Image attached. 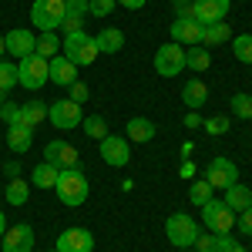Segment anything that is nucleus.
<instances>
[{
    "mask_svg": "<svg viewBox=\"0 0 252 252\" xmlns=\"http://www.w3.org/2000/svg\"><path fill=\"white\" fill-rule=\"evenodd\" d=\"M0 118L7 121V128H10V125H20V104H10V101H3V104H0Z\"/></svg>",
    "mask_w": 252,
    "mask_h": 252,
    "instance_id": "36",
    "label": "nucleus"
},
{
    "mask_svg": "<svg viewBox=\"0 0 252 252\" xmlns=\"http://www.w3.org/2000/svg\"><path fill=\"white\" fill-rule=\"evenodd\" d=\"M3 54H7V44H3V37H0V61H3Z\"/></svg>",
    "mask_w": 252,
    "mask_h": 252,
    "instance_id": "49",
    "label": "nucleus"
},
{
    "mask_svg": "<svg viewBox=\"0 0 252 252\" xmlns=\"http://www.w3.org/2000/svg\"><path fill=\"white\" fill-rule=\"evenodd\" d=\"M3 44H7V54H14V58H20V61L37 51V37H34L31 31H24V27H14L10 34H3Z\"/></svg>",
    "mask_w": 252,
    "mask_h": 252,
    "instance_id": "16",
    "label": "nucleus"
},
{
    "mask_svg": "<svg viewBox=\"0 0 252 252\" xmlns=\"http://www.w3.org/2000/svg\"><path fill=\"white\" fill-rule=\"evenodd\" d=\"M44 161L47 165H54V168H81V155H78V148L74 145H67V141H51L47 148H44Z\"/></svg>",
    "mask_w": 252,
    "mask_h": 252,
    "instance_id": "9",
    "label": "nucleus"
},
{
    "mask_svg": "<svg viewBox=\"0 0 252 252\" xmlns=\"http://www.w3.org/2000/svg\"><path fill=\"white\" fill-rule=\"evenodd\" d=\"M17 64H10V61H0V91L7 94L10 88H17Z\"/></svg>",
    "mask_w": 252,
    "mask_h": 252,
    "instance_id": "30",
    "label": "nucleus"
},
{
    "mask_svg": "<svg viewBox=\"0 0 252 252\" xmlns=\"http://www.w3.org/2000/svg\"><path fill=\"white\" fill-rule=\"evenodd\" d=\"M232 7V0H192V17L198 24H215V20H225Z\"/></svg>",
    "mask_w": 252,
    "mask_h": 252,
    "instance_id": "14",
    "label": "nucleus"
},
{
    "mask_svg": "<svg viewBox=\"0 0 252 252\" xmlns=\"http://www.w3.org/2000/svg\"><path fill=\"white\" fill-rule=\"evenodd\" d=\"M182 252H195V249H182Z\"/></svg>",
    "mask_w": 252,
    "mask_h": 252,
    "instance_id": "51",
    "label": "nucleus"
},
{
    "mask_svg": "<svg viewBox=\"0 0 252 252\" xmlns=\"http://www.w3.org/2000/svg\"><path fill=\"white\" fill-rule=\"evenodd\" d=\"M71 101H78V104L88 101V84H84V81H74V84H71Z\"/></svg>",
    "mask_w": 252,
    "mask_h": 252,
    "instance_id": "40",
    "label": "nucleus"
},
{
    "mask_svg": "<svg viewBox=\"0 0 252 252\" xmlns=\"http://www.w3.org/2000/svg\"><path fill=\"white\" fill-rule=\"evenodd\" d=\"M202 125H205V131H209V135H225L232 121H229L225 115H215V118H209V121H202Z\"/></svg>",
    "mask_w": 252,
    "mask_h": 252,
    "instance_id": "34",
    "label": "nucleus"
},
{
    "mask_svg": "<svg viewBox=\"0 0 252 252\" xmlns=\"http://www.w3.org/2000/svg\"><path fill=\"white\" fill-rule=\"evenodd\" d=\"M47 81H54L61 88H71V84L78 81V67L64 58V54H58V58L47 61Z\"/></svg>",
    "mask_w": 252,
    "mask_h": 252,
    "instance_id": "17",
    "label": "nucleus"
},
{
    "mask_svg": "<svg viewBox=\"0 0 252 252\" xmlns=\"http://www.w3.org/2000/svg\"><path fill=\"white\" fill-rule=\"evenodd\" d=\"M232 54H235V61L252 64V34H242V37L232 40Z\"/></svg>",
    "mask_w": 252,
    "mask_h": 252,
    "instance_id": "32",
    "label": "nucleus"
},
{
    "mask_svg": "<svg viewBox=\"0 0 252 252\" xmlns=\"http://www.w3.org/2000/svg\"><path fill=\"white\" fill-rule=\"evenodd\" d=\"M0 168H3L7 178H17V175H20V161H7V165H0Z\"/></svg>",
    "mask_w": 252,
    "mask_h": 252,
    "instance_id": "44",
    "label": "nucleus"
},
{
    "mask_svg": "<svg viewBox=\"0 0 252 252\" xmlns=\"http://www.w3.org/2000/svg\"><path fill=\"white\" fill-rule=\"evenodd\" d=\"M202 222H205V229L212 235H225V232H232V225H235V212L222 198H209L202 205Z\"/></svg>",
    "mask_w": 252,
    "mask_h": 252,
    "instance_id": "5",
    "label": "nucleus"
},
{
    "mask_svg": "<svg viewBox=\"0 0 252 252\" xmlns=\"http://www.w3.org/2000/svg\"><path fill=\"white\" fill-rule=\"evenodd\" d=\"M7 145H10V152L27 155L31 145H34V128H27V125H10V128H7Z\"/></svg>",
    "mask_w": 252,
    "mask_h": 252,
    "instance_id": "19",
    "label": "nucleus"
},
{
    "mask_svg": "<svg viewBox=\"0 0 252 252\" xmlns=\"http://www.w3.org/2000/svg\"><path fill=\"white\" fill-rule=\"evenodd\" d=\"M54 252H94V235L88 229H67L58 235Z\"/></svg>",
    "mask_w": 252,
    "mask_h": 252,
    "instance_id": "13",
    "label": "nucleus"
},
{
    "mask_svg": "<svg viewBox=\"0 0 252 252\" xmlns=\"http://www.w3.org/2000/svg\"><path fill=\"white\" fill-rule=\"evenodd\" d=\"M61 27H64V31H67V34H78L81 27H84V17H78V14H67V17H64V24H61Z\"/></svg>",
    "mask_w": 252,
    "mask_h": 252,
    "instance_id": "39",
    "label": "nucleus"
},
{
    "mask_svg": "<svg viewBox=\"0 0 252 252\" xmlns=\"http://www.w3.org/2000/svg\"><path fill=\"white\" fill-rule=\"evenodd\" d=\"M54 192L64 205H71V209H78L88 202V178L81 168H64L58 172V185H54Z\"/></svg>",
    "mask_w": 252,
    "mask_h": 252,
    "instance_id": "1",
    "label": "nucleus"
},
{
    "mask_svg": "<svg viewBox=\"0 0 252 252\" xmlns=\"http://www.w3.org/2000/svg\"><path fill=\"white\" fill-rule=\"evenodd\" d=\"M205 182H209L212 189H229L232 182H239L235 161H229V158H212V161L205 165Z\"/></svg>",
    "mask_w": 252,
    "mask_h": 252,
    "instance_id": "11",
    "label": "nucleus"
},
{
    "mask_svg": "<svg viewBox=\"0 0 252 252\" xmlns=\"http://www.w3.org/2000/svg\"><path fill=\"white\" fill-rule=\"evenodd\" d=\"M165 235H168V242H172L175 249H192L195 239H198V225H195L192 215L175 212V215H168V222H165Z\"/></svg>",
    "mask_w": 252,
    "mask_h": 252,
    "instance_id": "4",
    "label": "nucleus"
},
{
    "mask_svg": "<svg viewBox=\"0 0 252 252\" xmlns=\"http://www.w3.org/2000/svg\"><path fill=\"white\" fill-rule=\"evenodd\" d=\"M61 54L71 61L74 67H88V64H94V58L101 51H97L94 37H88L84 31H78V34H67V37L61 40Z\"/></svg>",
    "mask_w": 252,
    "mask_h": 252,
    "instance_id": "2",
    "label": "nucleus"
},
{
    "mask_svg": "<svg viewBox=\"0 0 252 252\" xmlns=\"http://www.w3.org/2000/svg\"><path fill=\"white\" fill-rule=\"evenodd\" d=\"M44 118H47V104H44V101H27V104H20V125L37 128Z\"/></svg>",
    "mask_w": 252,
    "mask_h": 252,
    "instance_id": "24",
    "label": "nucleus"
},
{
    "mask_svg": "<svg viewBox=\"0 0 252 252\" xmlns=\"http://www.w3.org/2000/svg\"><path fill=\"white\" fill-rule=\"evenodd\" d=\"M115 3H121V7H128V10H141L148 0H115Z\"/></svg>",
    "mask_w": 252,
    "mask_h": 252,
    "instance_id": "46",
    "label": "nucleus"
},
{
    "mask_svg": "<svg viewBox=\"0 0 252 252\" xmlns=\"http://www.w3.org/2000/svg\"><path fill=\"white\" fill-rule=\"evenodd\" d=\"M3 232H7V219H3V212H0V239H3Z\"/></svg>",
    "mask_w": 252,
    "mask_h": 252,
    "instance_id": "48",
    "label": "nucleus"
},
{
    "mask_svg": "<svg viewBox=\"0 0 252 252\" xmlns=\"http://www.w3.org/2000/svg\"><path fill=\"white\" fill-rule=\"evenodd\" d=\"M209 64H212L209 47L195 44V47H189V51H185V67H192V71H209Z\"/></svg>",
    "mask_w": 252,
    "mask_h": 252,
    "instance_id": "27",
    "label": "nucleus"
},
{
    "mask_svg": "<svg viewBox=\"0 0 252 252\" xmlns=\"http://www.w3.org/2000/svg\"><path fill=\"white\" fill-rule=\"evenodd\" d=\"M7 202H10V205H27V198H31V185H27V182H24V178H10V182H7Z\"/></svg>",
    "mask_w": 252,
    "mask_h": 252,
    "instance_id": "26",
    "label": "nucleus"
},
{
    "mask_svg": "<svg viewBox=\"0 0 252 252\" xmlns=\"http://www.w3.org/2000/svg\"><path fill=\"white\" fill-rule=\"evenodd\" d=\"M239 229H242V235H252V209L239 212Z\"/></svg>",
    "mask_w": 252,
    "mask_h": 252,
    "instance_id": "42",
    "label": "nucleus"
},
{
    "mask_svg": "<svg viewBox=\"0 0 252 252\" xmlns=\"http://www.w3.org/2000/svg\"><path fill=\"white\" fill-rule=\"evenodd\" d=\"M155 121L152 118H131L128 121V128H125V138L128 141H135V145H145V141H152L155 138Z\"/></svg>",
    "mask_w": 252,
    "mask_h": 252,
    "instance_id": "20",
    "label": "nucleus"
},
{
    "mask_svg": "<svg viewBox=\"0 0 252 252\" xmlns=\"http://www.w3.org/2000/svg\"><path fill=\"white\" fill-rule=\"evenodd\" d=\"M115 10V0H88V14H94V17H108Z\"/></svg>",
    "mask_w": 252,
    "mask_h": 252,
    "instance_id": "37",
    "label": "nucleus"
},
{
    "mask_svg": "<svg viewBox=\"0 0 252 252\" xmlns=\"http://www.w3.org/2000/svg\"><path fill=\"white\" fill-rule=\"evenodd\" d=\"M47 121L54 125V128H81V104L78 101H71V97H64V101H54L51 108H47Z\"/></svg>",
    "mask_w": 252,
    "mask_h": 252,
    "instance_id": "8",
    "label": "nucleus"
},
{
    "mask_svg": "<svg viewBox=\"0 0 252 252\" xmlns=\"http://www.w3.org/2000/svg\"><path fill=\"white\" fill-rule=\"evenodd\" d=\"M215 239H219V235H202V232H198V239H195L192 249L195 252H215Z\"/></svg>",
    "mask_w": 252,
    "mask_h": 252,
    "instance_id": "38",
    "label": "nucleus"
},
{
    "mask_svg": "<svg viewBox=\"0 0 252 252\" xmlns=\"http://www.w3.org/2000/svg\"><path fill=\"white\" fill-rule=\"evenodd\" d=\"M17 81L27 91H40L47 84V61L40 58V54H27L17 64Z\"/></svg>",
    "mask_w": 252,
    "mask_h": 252,
    "instance_id": "6",
    "label": "nucleus"
},
{
    "mask_svg": "<svg viewBox=\"0 0 252 252\" xmlns=\"http://www.w3.org/2000/svg\"><path fill=\"white\" fill-rule=\"evenodd\" d=\"M178 175H182L185 182H192V178H195V165H192V161H182V168H178Z\"/></svg>",
    "mask_w": 252,
    "mask_h": 252,
    "instance_id": "45",
    "label": "nucleus"
},
{
    "mask_svg": "<svg viewBox=\"0 0 252 252\" xmlns=\"http://www.w3.org/2000/svg\"><path fill=\"white\" fill-rule=\"evenodd\" d=\"M175 14L178 17H189L192 14V0H175Z\"/></svg>",
    "mask_w": 252,
    "mask_h": 252,
    "instance_id": "43",
    "label": "nucleus"
},
{
    "mask_svg": "<svg viewBox=\"0 0 252 252\" xmlns=\"http://www.w3.org/2000/svg\"><path fill=\"white\" fill-rule=\"evenodd\" d=\"M202 27H205V24H198L192 14H189V17H175L172 20V44H182V47L202 44Z\"/></svg>",
    "mask_w": 252,
    "mask_h": 252,
    "instance_id": "12",
    "label": "nucleus"
},
{
    "mask_svg": "<svg viewBox=\"0 0 252 252\" xmlns=\"http://www.w3.org/2000/svg\"><path fill=\"white\" fill-rule=\"evenodd\" d=\"M232 40V31L225 20H215V24H205L202 27V47H215V44H225Z\"/></svg>",
    "mask_w": 252,
    "mask_h": 252,
    "instance_id": "23",
    "label": "nucleus"
},
{
    "mask_svg": "<svg viewBox=\"0 0 252 252\" xmlns=\"http://www.w3.org/2000/svg\"><path fill=\"white\" fill-rule=\"evenodd\" d=\"M101 145V158L111 165V168H125L128 158H131V141L128 138H118V135H108L97 141Z\"/></svg>",
    "mask_w": 252,
    "mask_h": 252,
    "instance_id": "10",
    "label": "nucleus"
},
{
    "mask_svg": "<svg viewBox=\"0 0 252 252\" xmlns=\"http://www.w3.org/2000/svg\"><path fill=\"white\" fill-rule=\"evenodd\" d=\"M232 212H246L252 209V189L249 185H242V182H232L229 189H225V198H222Z\"/></svg>",
    "mask_w": 252,
    "mask_h": 252,
    "instance_id": "18",
    "label": "nucleus"
},
{
    "mask_svg": "<svg viewBox=\"0 0 252 252\" xmlns=\"http://www.w3.org/2000/svg\"><path fill=\"white\" fill-rule=\"evenodd\" d=\"M155 71L161 78H175V74H182L185 71V47L182 44H161L155 51Z\"/></svg>",
    "mask_w": 252,
    "mask_h": 252,
    "instance_id": "7",
    "label": "nucleus"
},
{
    "mask_svg": "<svg viewBox=\"0 0 252 252\" xmlns=\"http://www.w3.org/2000/svg\"><path fill=\"white\" fill-rule=\"evenodd\" d=\"M0 246H3V252H31L34 249V229H31L27 222H20V225H14V229L3 232Z\"/></svg>",
    "mask_w": 252,
    "mask_h": 252,
    "instance_id": "15",
    "label": "nucleus"
},
{
    "mask_svg": "<svg viewBox=\"0 0 252 252\" xmlns=\"http://www.w3.org/2000/svg\"><path fill=\"white\" fill-rule=\"evenodd\" d=\"M198 125H202L198 111H189V115H185V128H198Z\"/></svg>",
    "mask_w": 252,
    "mask_h": 252,
    "instance_id": "47",
    "label": "nucleus"
},
{
    "mask_svg": "<svg viewBox=\"0 0 252 252\" xmlns=\"http://www.w3.org/2000/svg\"><path fill=\"white\" fill-rule=\"evenodd\" d=\"M212 192L215 189L209 185V182H192V185H189V198H192V205H198V209L212 198Z\"/></svg>",
    "mask_w": 252,
    "mask_h": 252,
    "instance_id": "31",
    "label": "nucleus"
},
{
    "mask_svg": "<svg viewBox=\"0 0 252 252\" xmlns=\"http://www.w3.org/2000/svg\"><path fill=\"white\" fill-rule=\"evenodd\" d=\"M64 7H67V14H78V17L88 14V0H64Z\"/></svg>",
    "mask_w": 252,
    "mask_h": 252,
    "instance_id": "41",
    "label": "nucleus"
},
{
    "mask_svg": "<svg viewBox=\"0 0 252 252\" xmlns=\"http://www.w3.org/2000/svg\"><path fill=\"white\" fill-rule=\"evenodd\" d=\"M215 252H246V249H242V242H239V239H232V235L225 232V235H219V239H215Z\"/></svg>",
    "mask_w": 252,
    "mask_h": 252,
    "instance_id": "35",
    "label": "nucleus"
},
{
    "mask_svg": "<svg viewBox=\"0 0 252 252\" xmlns=\"http://www.w3.org/2000/svg\"><path fill=\"white\" fill-rule=\"evenodd\" d=\"M58 172H61V168L47 165V161H40L37 168L31 172V185H34V189H54V185H58Z\"/></svg>",
    "mask_w": 252,
    "mask_h": 252,
    "instance_id": "25",
    "label": "nucleus"
},
{
    "mask_svg": "<svg viewBox=\"0 0 252 252\" xmlns=\"http://www.w3.org/2000/svg\"><path fill=\"white\" fill-rule=\"evenodd\" d=\"M81 128H84V135H88V138H94V141L108 138V121H104V118H97V115L84 118V121H81Z\"/></svg>",
    "mask_w": 252,
    "mask_h": 252,
    "instance_id": "29",
    "label": "nucleus"
},
{
    "mask_svg": "<svg viewBox=\"0 0 252 252\" xmlns=\"http://www.w3.org/2000/svg\"><path fill=\"white\" fill-rule=\"evenodd\" d=\"M94 44H97L101 54H118V51L125 47V31H118V27H104V31L94 37Z\"/></svg>",
    "mask_w": 252,
    "mask_h": 252,
    "instance_id": "22",
    "label": "nucleus"
},
{
    "mask_svg": "<svg viewBox=\"0 0 252 252\" xmlns=\"http://www.w3.org/2000/svg\"><path fill=\"white\" fill-rule=\"evenodd\" d=\"M3 101H7V94H3V91H0V104H3Z\"/></svg>",
    "mask_w": 252,
    "mask_h": 252,
    "instance_id": "50",
    "label": "nucleus"
},
{
    "mask_svg": "<svg viewBox=\"0 0 252 252\" xmlns=\"http://www.w3.org/2000/svg\"><path fill=\"white\" fill-rule=\"evenodd\" d=\"M232 115L235 118H249L252 121V94H235L232 97Z\"/></svg>",
    "mask_w": 252,
    "mask_h": 252,
    "instance_id": "33",
    "label": "nucleus"
},
{
    "mask_svg": "<svg viewBox=\"0 0 252 252\" xmlns=\"http://www.w3.org/2000/svg\"><path fill=\"white\" fill-rule=\"evenodd\" d=\"M182 101H185V108L189 111H198L205 101H209V88H205V81H189L185 88H182Z\"/></svg>",
    "mask_w": 252,
    "mask_h": 252,
    "instance_id": "21",
    "label": "nucleus"
},
{
    "mask_svg": "<svg viewBox=\"0 0 252 252\" xmlns=\"http://www.w3.org/2000/svg\"><path fill=\"white\" fill-rule=\"evenodd\" d=\"M58 51H61V40L54 37V31H44L37 37V51H34V54H40L44 61H51V58H58Z\"/></svg>",
    "mask_w": 252,
    "mask_h": 252,
    "instance_id": "28",
    "label": "nucleus"
},
{
    "mask_svg": "<svg viewBox=\"0 0 252 252\" xmlns=\"http://www.w3.org/2000/svg\"><path fill=\"white\" fill-rule=\"evenodd\" d=\"M64 17H67L64 0H34V7H31V24L37 27L40 34L44 31H58L64 24Z\"/></svg>",
    "mask_w": 252,
    "mask_h": 252,
    "instance_id": "3",
    "label": "nucleus"
}]
</instances>
